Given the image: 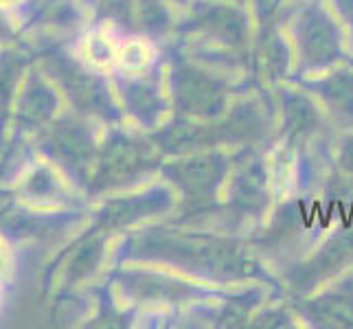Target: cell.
I'll return each mask as SVG.
<instances>
[{
  "instance_id": "obj_1",
  "label": "cell",
  "mask_w": 353,
  "mask_h": 329,
  "mask_svg": "<svg viewBox=\"0 0 353 329\" xmlns=\"http://www.w3.org/2000/svg\"><path fill=\"white\" fill-rule=\"evenodd\" d=\"M81 226L83 217L77 209H33L20 202L11 206L0 217V235L16 250V283L29 270L38 277L40 268L55 259L59 250H64L75 239Z\"/></svg>"
},
{
  "instance_id": "obj_2",
  "label": "cell",
  "mask_w": 353,
  "mask_h": 329,
  "mask_svg": "<svg viewBox=\"0 0 353 329\" xmlns=\"http://www.w3.org/2000/svg\"><path fill=\"white\" fill-rule=\"evenodd\" d=\"M40 156L48 158L81 193H86L99 154L94 121L66 108L51 126L31 139Z\"/></svg>"
},
{
  "instance_id": "obj_3",
  "label": "cell",
  "mask_w": 353,
  "mask_h": 329,
  "mask_svg": "<svg viewBox=\"0 0 353 329\" xmlns=\"http://www.w3.org/2000/svg\"><path fill=\"white\" fill-rule=\"evenodd\" d=\"M35 62L55 81L70 110L92 121H110L117 117L114 99L108 83L97 75L90 64L72 51V46H57L44 51L35 55Z\"/></svg>"
},
{
  "instance_id": "obj_4",
  "label": "cell",
  "mask_w": 353,
  "mask_h": 329,
  "mask_svg": "<svg viewBox=\"0 0 353 329\" xmlns=\"http://www.w3.org/2000/svg\"><path fill=\"white\" fill-rule=\"evenodd\" d=\"M14 11L22 46L33 57L57 46H72L86 20V9L79 0H20Z\"/></svg>"
},
{
  "instance_id": "obj_5",
  "label": "cell",
  "mask_w": 353,
  "mask_h": 329,
  "mask_svg": "<svg viewBox=\"0 0 353 329\" xmlns=\"http://www.w3.org/2000/svg\"><path fill=\"white\" fill-rule=\"evenodd\" d=\"M66 108V99L55 81L40 68L38 62H33L20 83L9 121V134L33 139L35 134L51 126Z\"/></svg>"
},
{
  "instance_id": "obj_6",
  "label": "cell",
  "mask_w": 353,
  "mask_h": 329,
  "mask_svg": "<svg viewBox=\"0 0 353 329\" xmlns=\"http://www.w3.org/2000/svg\"><path fill=\"white\" fill-rule=\"evenodd\" d=\"M20 204L33 209H79L81 191L44 156H35L14 185Z\"/></svg>"
},
{
  "instance_id": "obj_7",
  "label": "cell",
  "mask_w": 353,
  "mask_h": 329,
  "mask_svg": "<svg viewBox=\"0 0 353 329\" xmlns=\"http://www.w3.org/2000/svg\"><path fill=\"white\" fill-rule=\"evenodd\" d=\"M33 62L35 57L24 46L0 48V143L9 134V121L20 83Z\"/></svg>"
},
{
  "instance_id": "obj_8",
  "label": "cell",
  "mask_w": 353,
  "mask_h": 329,
  "mask_svg": "<svg viewBox=\"0 0 353 329\" xmlns=\"http://www.w3.org/2000/svg\"><path fill=\"white\" fill-rule=\"evenodd\" d=\"M38 156V150L29 137H9L0 143V189H14L29 163Z\"/></svg>"
},
{
  "instance_id": "obj_9",
  "label": "cell",
  "mask_w": 353,
  "mask_h": 329,
  "mask_svg": "<svg viewBox=\"0 0 353 329\" xmlns=\"http://www.w3.org/2000/svg\"><path fill=\"white\" fill-rule=\"evenodd\" d=\"M22 46V31L11 5L0 3V48Z\"/></svg>"
},
{
  "instance_id": "obj_10",
  "label": "cell",
  "mask_w": 353,
  "mask_h": 329,
  "mask_svg": "<svg viewBox=\"0 0 353 329\" xmlns=\"http://www.w3.org/2000/svg\"><path fill=\"white\" fill-rule=\"evenodd\" d=\"M16 272H18V259L16 250L11 248V243L0 235V288L9 292L16 283Z\"/></svg>"
},
{
  "instance_id": "obj_11",
  "label": "cell",
  "mask_w": 353,
  "mask_h": 329,
  "mask_svg": "<svg viewBox=\"0 0 353 329\" xmlns=\"http://www.w3.org/2000/svg\"><path fill=\"white\" fill-rule=\"evenodd\" d=\"M5 301H7V292L0 288V312H3V308H5Z\"/></svg>"
},
{
  "instance_id": "obj_12",
  "label": "cell",
  "mask_w": 353,
  "mask_h": 329,
  "mask_svg": "<svg viewBox=\"0 0 353 329\" xmlns=\"http://www.w3.org/2000/svg\"><path fill=\"white\" fill-rule=\"evenodd\" d=\"M0 3H3V5H11V7H14L16 3H20V0H0Z\"/></svg>"
}]
</instances>
